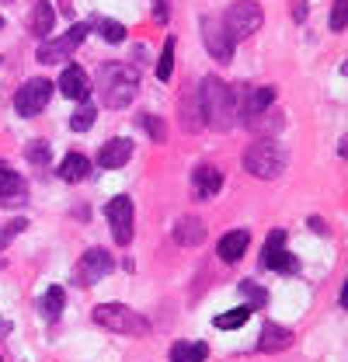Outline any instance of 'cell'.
Returning a JSON list of instances; mask_svg holds the SVG:
<instances>
[{
    "mask_svg": "<svg viewBox=\"0 0 348 362\" xmlns=\"http://www.w3.org/2000/svg\"><path fill=\"white\" fill-rule=\"evenodd\" d=\"M49 98H52V84H49L45 77H35V81H28L25 88L14 94V112H18L21 119H35L45 105H49Z\"/></svg>",
    "mask_w": 348,
    "mask_h": 362,
    "instance_id": "52a82bcc",
    "label": "cell"
},
{
    "mask_svg": "<svg viewBox=\"0 0 348 362\" xmlns=\"http://www.w3.org/2000/svg\"><path fill=\"white\" fill-rule=\"evenodd\" d=\"M105 216H108L115 244H129L132 240V199L129 195H115V199L105 206Z\"/></svg>",
    "mask_w": 348,
    "mask_h": 362,
    "instance_id": "9c48e42d",
    "label": "cell"
},
{
    "mask_svg": "<svg viewBox=\"0 0 348 362\" xmlns=\"http://www.w3.org/2000/svg\"><path fill=\"white\" fill-rule=\"evenodd\" d=\"M25 226H28L25 220H14V223H4V226H0V251H4V247H7V244H11V240H14L21 230H25Z\"/></svg>",
    "mask_w": 348,
    "mask_h": 362,
    "instance_id": "1f68e13d",
    "label": "cell"
},
{
    "mask_svg": "<svg viewBox=\"0 0 348 362\" xmlns=\"http://www.w3.org/2000/svg\"><path fill=\"white\" fill-rule=\"evenodd\" d=\"M251 314H255L251 307H237V310H226V314L216 317V327H219V331H233V327H244Z\"/></svg>",
    "mask_w": 348,
    "mask_h": 362,
    "instance_id": "cb8c5ba5",
    "label": "cell"
},
{
    "mask_svg": "<svg viewBox=\"0 0 348 362\" xmlns=\"http://www.w3.org/2000/svg\"><path fill=\"white\" fill-rule=\"evenodd\" d=\"M91 317H94V324H101L115 334H129V338H139V334L150 331V320L143 314H136L126 303H98Z\"/></svg>",
    "mask_w": 348,
    "mask_h": 362,
    "instance_id": "277c9868",
    "label": "cell"
},
{
    "mask_svg": "<svg viewBox=\"0 0 348 362\" xmlns=\"http://www.w3.org/2000/svg\"><path fill=\"white\" fill-rule=\"evenodd\" d=\"M181 119H185V133H199L206 122H202V112H199V101L195 98H188V101H181Z\"/></svg>",
    "mask_w": 348,
    "mask_h": 362,
    "instance_id": "603a6c76",
    "label": "cell"
},
{
    "mask_svg": "<svg viewBox=\"0 0 348 362\" xmlns=\"http://www.w3.org/2000/svg\"><path fill=\"white\" fill-rule=\"evenodd\" d=\"M345 25H348V0H335V7H331V28L342 32Z\"/></svg>",
    "mask_w": 348,
    "mask_h": 362,
    "instance_id": "4dcf8cb0",
    "label": "cell"
},
{
    "mask_svg": "<svg viewBox=\"0 0 348 362\" xmlns=\"http://www.w3.org/2000/svg\"><path fill=\"white\" fill-rule=\"evenodd\" d=\"M0 28H4V18H0Z\"/></svg>",
    "mask_w": 348,
    "mask_h": 362,
    "instance_id": "e575fe53",
    "label": "cell"
},
{
    "mask_svg": "<svg viewBox=\"0 0 348 362\" xmlns=\"http://www.w3.org/2000/svg\"><path fill=\"white\" fill-rule=\"evenodd\" d=\"M195 101H199L202 122H209L216 129H230L240 119V98H237V90L226 88L219 77H202Z\"/></svg>",
    "mask_w": 348,
    "mask_h": 362,
    "instance_id": "6da1fadb",
    "label": "cell"
},
{
    "mask_svg": "<svg viewBox=\"0 0 348 362\" xmlns=\"http://www.w3.org/2000/svg\"><path fill=\"white\" fill-rule=\"evenodd\" d=\"M202 42H206L209 56H213L216 63H230L233 42H230V35H226V28H223L219 18H202Z\"/></svg>",
    "mask_w": 348,
    "mask_h": 362,
    "instance_id": "8fae6325",
    "label": "cell"
},
{
    "mask_svg": "<svg viewBox=\"0 0 348 362\" xmlns=\"http://www.w3.org/2000/svg\"><path fill=\"white\" fill-rule=\"evenodd\" d=\"M153 21L168 25V0H153Z\"/></svg>",
    "mask_w": 348,
    "mask_h": 362,
    "instance_id": "d6a6232c",
    "label": "cell"
},
{
    "mask_svg": "<svg viewBox=\"0 0 348 362\" xmlns=\"http://www.w3.org/2000/svg\"><path fill=\"white\" fill-rule=\"evenodd\" d=\"M310 226H313V233H320V237H327L331 230H327V223L320 220V216H310Z\"/></svg>",
    "mask_w": 348,
    "mask_h": 362,
    "instance_id": "836d02e7",
    "label": "cell"
},
{
    "mask_svg": "<svg viewBox=\"0 0 348 362\" xmlns=\"http://www.w3.org/2000/svg\"><path fill=\"white\" fill-rule=\"evenodd\" d=\"M219 188H223V175H219V168H213V164H199V168H195V175H192V195H195L199 202H209Z\"/></svg>",
    "mask_w": 348,
    "mask_h": 362,
    "instance_id": "4fadbf2b",
    "label": "cell"
},
{
    "mask_svg": "<svg viewBox=\"0 0 348 362\" xmlns=\"http://www.w3.org/2000/svg\"><path fill=\"white\" fill-rule=\"evenodd\" d=\"M91 175V160L84 153H66L63 164H59V178L63 181H84Z\"/></svg>",
    "mask_w": 348,
    "mask_h": 362,
    "instance_id": "d6986e66",
    "label": "cell"
},
{
    "mask_svg": "<svg viewBox=\"0 0 348 362\" xmlns=\"http://www.w3.org/2000/svg\"><path fill=\"white\" fill-rule=\"evenodd\" d=\"M112 269H115V262H112V255L105 247H87L84 258L77 262V282L81 286H94L98 279L112 275Z\"/></svg>",
    "mask_w": 348,
    "mask_h": 362,
    "instance_id": "30bf717a",
    "label": "cell"
},
{
    "mask_svg": "<svg viewBox=\"0 0 348 362\" xmlns=\"http://www.w3.org/2000/svg\"><path fill=\"white\" fill-rule=\"evenodd\" d=\"M139 88V74L126 63H101L98 70V98L105 108H126Z\"/></svg>",
    "mask_w": 348,
    "mask_h": 362,
    "instance_id": "7a4b0ae2",
    "label": "cell"
},
{
    "mask_svg": "<svg viewBox=\"0 0 348 362\" xmlns=\"http://www.w3.org/2000/svg\"><path fill=\"white\" fill-rule=\"evenodd\" d=\"M240 293L248 296V307H251V310H261V307L268 303V293L261 289L258 282H251V279H244V282H240Z\"/></svg>",
    "mask_w": 348,
    "mask_h": 362,
    "instance_id": "4316f807",
    "label": "cell"
},
{
    "mask_svg": "<svg viewBox=\"0 0 348 362\" xmlns=\"http://www.w3.org/2000/svg\"><path fill=\"white\" fill-rule=\"evenodd\" d=\"M63 303H66L63 286H49V289H45V296H42V303H39V310H42V317L56 320V317L63 314Z\"/></svg>",
    "mask_w": 348,
    "mask_h": 362,
    "instance_id": "7402d4cb",
    "label": "cell"
},
{
    "mask_svg": "<svg viewBox=\"0 0 348 362\" xmlns=\"http://www.w3.org/2000/svg\"><path fill=\"white\" fill-rule=\"evenodd\" d=\"M139 126L150 133V139H157V143H164V139H168V133H164V119H161V115H143V119H139Z\"/></svg>",
    "mask_w": 348,
    "mask_h": 362,
    "instance_id": "f546056e",
    "label": "cell"
},
{
    "mask_svg": "<svg viewBox=\"0 0 348 362\" xmlns=\"http://www.w3.org/2000/svg\"><path fill=\"white\" fill-rule=\"evenodd\" d=\"M59 90H63L70 101H87V98H91V81H87V74L77 66V63L63 66V74H59Z\"/></svg>",
    "mask_w": 348,
    "mask_h": 362,
    "instance_id": "5bb4252c",
    "label": "cell"
},
{
    "mask_svg": "<svg viewBox=\"0 0 348 362\" xmlns=\"http://www.w3.org/2000/svg\"><path fill=\"white\" fill-rule=\"evenodd\" d=\"M94 115H98V108L91 105V101H81V108L70 115V129H77V133H87L91 126H94Z\"/></svg>",
    "mask_w": 348,
    "mask_h": 362,
    "instance_id": "d4e9b609",
    "label": "cell"
},
{
    "mask_svg": "<svg viewBox=\"0 0 348 362\" xmlns=\"http://www.w3.org/2000/svg\"><path fill=\"white\" fill-rule=\"evenodd\" d=\"M286 244V230H272L265 247H261V269H272V272H296L300 262L282 247Z\"/></svg>",
    "mask_w": 348,
    "mask_h": 362,
    "instance_id": "ba28073f",
    "label": "cell"
},
{
    "mask_svg": "<svg viewBox=\"0 0 348 362\" xmlns=\"http://www.w3.org/2000/svg\"><path fill=\"white\" fill-rule=\"evenodd\" d=\"M289 345H293V331L282 327V324L265 320V327H261V334H258V352H282Z\"/></svg>",
    "mask_w": 348,
    "mask_h": 362,
    "instance_id": "2e32d148",
    "label": "cell"
},
{
    "mask_svg": "<svg viewBox=\"0 0 348 362\" xmlns=\"http://www.w3.org/2000/svg\"><path fill=\"white\" fill-rule=\"evenodd\" d=\"M248 244H251V233H248V230H230V233L216 244V255L226 262V265H233V262H240V258H244Z\"/></svg>",
    "mask_w": 348,
    "mask_h": 362,
    "instance_id": "e0dca14e",
    "label": "cell"
},
{
    "mask_svg": "<svg viewBox=\"0 0 348 362\" xmlns=\"http://www.w3.org/2000/svg\"><path fill=\"white\" fill-rule=\"evenodd\" d=\"M129 157H132V143L129 139H122V136H115V139H108V143L98 150V168L115 171V168H126Z\"/></svg>",
    "mask_w": 348,
    "mask_h": 362,
    "instance_id": "9a60e30c",
    "label": "cell"
},
{
    "mask_svg": "<svg viewBox=\"0 0 348 362\" xmlns=\"http://www.w3.org/2000/svg\"><path fill=\"white\" fill-rule=\"evenodd\" d=\"M98 32H101V39L105 42H112V45H119V42H126V25H119V21H98Z\"/></svg>",
    "mask_w": 348,
    "mask_h": 362,
    "instance_id": "83f0119b",
    "label": "cell"
},
{
    "mask_svg": "<svg viewBox=\"0 0 348 362\" xmlns=\"http://www.w3.org/2000/svg\"><path fill=\"white\" fill-rule=\"evenodd\" d=\"M219 21H223V28H226L230 42H244V39H251V35L261 28L265 11H261L255 0H237V4H230V7H226V14H223Z\"/></svg>",
    "mask_w": 348,
    "mask_h": 362,
    "instance_id": "5b68a950",
    "label": "cell"
},
{
    "mask_svg": "<svg viewBox=\"0 0 348 362\" xmlns=\"http://www.w3.org/2000/svg\"><path fill=\"white\" fill-rule=\"evenodd\" d=\"M174 240H178L181 247H195V244H202V240H206V226H202V220H195V216L178 220V226H174Z\"/></svg>",
    "mask_w": 348,
    "mask_h": 362,
    "instance_id": "ac0fdd59",
    "label": "cell"
},
{
    "mask_svg": "<svg viewBox=\"0 0 348 362\" xmlns=\"http://www.w3.org/2000/svg\"><path fill=\"white\" fill-rule=\"evenodd\" d=\"M87 32H91V25H74L66 35H59V39H52V42H42L39 45V63H66L70 59V52H77L81 49V42L87 39Z\"/></svg>",
    "mask_w": 348,
    "mask_h": 362,
    "instance_id": "8992f818",
    "label": "cell"
},
{
    "mask_svg": "<svg viewBox=\"0 0 348 362\" xmlns=\"http://www.w3.org/2000/svg\"><path fill=\"white\" fill-rule=\"evenodd\" d=\"M25 157H28V164L45 168V164H49V143H45V139H32V143L25 146Z\"/></svg>",
    "mask_w": 348,
    "mask_h": 362,
    "instance_id": "f1b7e54d",
    "label": "cell"
},
{
    "mask_svg": "<svg viewBox=\"0 0 348 362\" xmlns=\"http://www.w3.org/2000/svg\"><path fill=\"white\" fill-rule=\"evenodd\" d=\"M174 39H168L164 42V49H161V59H157V81H171L174 74Z\"/></svg>",
    "mask_w": 348,
    "mask_h": 362,
    "instance_id": "484cf974",
    "label": "cell"
},
{
    "mask_svg": "<svg viewBox=\"0 0 348 362\" xmlns=\"http://www.w3.org/2000/svg\"><path fill=\"white\" fill-rule=\"evenodd\" d=\"M28 202V185L21 175H14L4 160H0V206L14 209V206H25Z\"/></svg>",
    "mask_w": 348,
    "mask_h": 362,
    "instance_id": "7c38bea8",
    "label": "cell"
},
{
    "mask_svg": "<svg viewBox=\"0 0 348 362\" xmlns=\"http://www.w3.org/2000/svg\"><path fill=\"white\" fill-rule=\"evenodd\" d=\"M286 164H289V157H286V150H282L275 139H255V143L244 150V168H248V175H255V178H261V181L279 178V175L286 171Z\"/></svg>",
    "mask_w": 348,
    "mask_h": 362,
    "instance_id": "3957f363",
    "label": "cell"
},
{
    "mask_svg": "<svg viewBox=\"0 0 348 362\" xmlns=\"http://www.w3.org/2000/svg\"><path fill=\"white\" fill-rule=\"evenodd\" d=\"M52 21H56L52 4H49V0H39V4L32 7V21H28V25H32V32L42 39V35H49V32H52Z\"/></svg>",
    "mask_w": 348,
    "mask_h": 362,
    "instance_id": "44dd1931",
    "label": "cell"
},
{
    "mask_svg": "<svg viewBox=\"0 0 348 362\" xmlns=\"http://www.w3.org/2000/svg\"><path fill=\"white\" fill-rule=\"evenodd\" d=\"M209 345L206 341H178L171 349V362H206Z\"/></svg>",
    "mask_w": 348,
    "mask_h": 362,
    "instance_id": "ffe728a7",
    "label": "cell"
}]
</instances>
